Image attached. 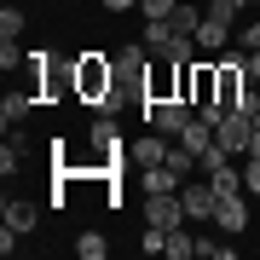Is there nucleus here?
Returning a JSON list of instances; mask_svg holds the SVG:
<instances>
[{
    "instance_id": "1",
    "label": "nucleus",
    "mask_w": 260,
    "mask_h": 260,
    "mask_svg": "<svg viewBox=\"0 0 260 260\" xmlns=\"http://www.w3.org/2000/svg\"><path fill=\"white\" fill-rule=\"evenodd\" d=\"M116 93V58H104V52H81L75 58V99L81 104H110Z\"/></svg>"
},
{
    "instance_id": "2",
    "label": "nucleus",
    "mask_w": 260,
    "mask_h": 260,
    "mask_svg": "<svg viewBox=\"0 0 260 260\" xmlns=\"http://www.w3.org/2000/svg\"><path fill=\"white\" fill-rule=\"evenodd\" d=\"M145 75H150L145 41H133V47H121V52H116V93H110V104H104V116H110V110H121L127 99H139V104H145Z\"/></svg>"
},
{
    "instance_id": "3",
    "label": "nucleus",
    "mask_w": 260,
    "mask_h": 260,
    "mask_svg": "<svg viewBox=\"0 0 260 260\" xmlns=\"http://www.w3.org/2000/svg\"><path fill=\"white\" fill-rule=\"evenodd\" d=\"M162 99H179V64L168 52L150 58V75H145V104H162Z\"/></svg>"
},
{
    "instance_id": "4",
    "label": "nucleus",
    "mask_w": 260,
    "mask_h": 260,
    "mask_svg": "<svg viewBox=\"0 0 260 260\" xmlns=\"http://www.w3.org/2000/svg\"><path fill=\"white\" fill-rule=\"evenodd\" d=\"M179 203H185V220H214V208H220V191H214V179H185V185H179Z\"/></svg>"
},
{
    "instance_id": "5",
    "label": "nucleus",
    "mask_w": 260,
    "mask_h": 260,
    "mask_svg": "<svg viewBox=\"0 0 260 260\" xmlns=\"http://www.w3.org/2000/svg\"><path fill=\"white\" fill-rule=\"evenodd\" d=\"M191 116H197V110H191L185 99H162V104H145V121H150L156 133H168V139H179Z\"/></svg>"
},
{
    "instance_id": "6",
    "label": "nucleus",
    "mask_w": 260,
    "mask_h": 260,
    "mask_svg": "<svg viewBox=\"0 0 260 260\" xmlns=\"http://www.w3.org/2000/svg\"><path fill=\"white\" fill-rule=\"evenodd\" d=\"M254 121H260V116H243V110H232V116L220 121V127H214V139H220V150H225V156H249Z\"/></svg>"
},
{
    "instance_id": "7",
    "label": "nucleus",
    "mask_w": 260,
    "mask_h": 260,
    "mask_svg": "<svg viewBox=\"0 0 260 260\" xmlns=\"http://www.w3.org/2000/svg\"><path fill=\"white\" fill-rule=\"evenodd\" d=\"M145 220H150V225H162V232H174V225H185V203H179V191L145 197Z\"/></svg>"
},
{
    "instance_id": "8",
    "label": "nucleus",
    "mask_w": 260,
    "mask_h": 260,
    "mask_svg": "<svg viewBox=\"0 0 260 260\" xmlns=\"http://www.w3.org/2000/svg\"><path fill=\"white\" fill-rule=\"evenodd\" d=\"M214 225H220L225 237H243V232H249V208H243V191H237V197H220V208H214Z\"/></svg>"
},
{
    "instance_id": "9",
    "label": "nucleus",
    "mask_w": 260,
    "mask_h": 260,
    "mask_svg": "<svg viewBox=\"0 0 260 260\" xmlns=\"http://www.w3.org/2000/svg\"><path fill=\"white\" fill-rule=\"evenodd\" d=\"M168 145H174V139H168V133H156V127H150L145 139H133V145H127V156L139 162V168H156V162H168Z\"/></svg>"
},
{
    "instance_id": "10",
    "label": "nucleus",
    "mask_w": 260,
    "mask_h": 260,
    "mask_svg": "<svg viewBox=\"0 0 260 260\" xmlns=\"http://www.w3.org/2000/svg\"><path fill=\"white\" fill-rule=\"evenodd\" d=\"M35 104H41L35 87H23V93H6V99H0V121H6V127H23V116L35 110Z\"/></svg>"
},
{
    "instance_id": "11",
    "label": "nucleus",
    "mask_w": 260,
    "mask_h": 260,
    "mask_svg": "<svg viewBox=\"0 0 260 260\" xmlns=\"http://www.w3.org/2000/svg\"><path fill=\"white\" fill-rule=\"evenodd\" d=\"M35 220H41V208L29 203V197H6V225H12L18 237H29V232H35Z\"/></svg>"
},
{
    "instance_id": "12",
    "label": "nucleus",
    "mask_w": 260,
    "mask_h": 260,
    "mask_svg": "<svg viewBox=\"0 0 260 260\" xmlns=\"http://www.w3.org/2000/svg\"><path fill=\"white\" fill-rule=\"evenodd\" d=\"M139 185H145V197H162V191H179L185 179H179L168 162H156V168H139Z\"/></svg>"
},
{
    "instance_id": "13",
    "label": "nucleus",
    "mask_w": 260,
    "mask_h": 260,
    "mask_svg": "<svg viewBox=\"0 0 260 260\" xmlns=\"http://www.w3.org/2000/svg\"><path fill=\"white\" fill-rule=\"evenodd\" d=\"M225 41H232V23L208 12V18H203V29H197V47H203V52H220Z\"/></svg>"
},
{
    "instance_id": "14",
    "label": "nucleus",
    "mask_w": 260,
    "mask_h": 260,
    "mask_svg": "<svg viewBox=\"0 0 260 260\" xmlns=\"http://www.w3.org/2000/svg\"><path fill=\"white\" fill-rule=\"evenodd\" d=\"M23 150H29V139H23L18 127H6V150H0V174H6V179L23 168Z\"/></svg>"
},
{
    "instance_id": "15",
    "label": "nucleus",
    "mask_w": 260,
    "mask_h": 260,
    "mask_svg": "<svg viewBox=\"0 0 260 260\" xmlns=\"http://www.w3.org/2000/svg\"><path fill=\"white\" fill-rule=\"evenodd\" d=\"M174 35H179V29L168 23V18H145V47H150V52H168Z\"/></svg>"
},
{
    "instance_id": "16",
    "label": "nucleus",
    "mask_w": 260,
    "mask_h": 260,
    "mask_svg": "<svg viewBox=\"0 0 260 260\" xmlns=\"http://www.w3.org/2000/svg\"><path fill=\"white\" fill-rule=\"evenodd\" d=\"M179 145H185V150H197V156H203V150L214 145V127H208L203 116H191V121H185V133H179Z\"/></svg>"
},
{
    "instance_id": "17",
    "label": "nucleus",
    "mask_w": 260,
    "mask_h": 260,
    "mask_svg": "<svg viewBox=\"0 0 260 260\" xmlns=\"http://www.w3.org/2000/svg\"><path fill=\"white\" fill-rule=\"evenodd\" d=\"M168 254H174V260H191V254H197V232H191V220L168 232Z\"/></svg>"
},
{
    "instance_id": "18",
    "label": "nucleus",
    "mask_w": 260,
    "mask_h": 260,
    "mask_svg": "<svg viewBox=\"0 0 260 260\" xmlns=\"http://www.w3.org/2000/svg\"><path fill=\"white\" fill-rule=\"evenodd\" d=\"M203 18H208V6H203V12H197V6H191V0H179V12H174V18H168V23H174V29H179V35H197V29H203Z\"/></svg>"
},
{
    "instance_id": "19",
    "label": "nucleus",
    "mask_w": 260,
    "mask_h": 260,
    "mask_svg": "<svg viewBox=\"0 0 260 260\" xmlns=\"http://www.w3.org/2000/svg\"><path fill=\"white\" fill-rule=\"evenodd\" d=\"M208 179H214V191H220V197H237V191H243V168H232V162H220Z\"/></svg>"
},
{
    "instance_id": "20",
    "label": "nucleus",
    "mask_w": 260,
    "mask_h": 260,
    "mask_svg": "<svg viewBox=\"0 0 260 260\" xmlns=\"http://www.w3.org/2000/svg\"><path fill=\"white\" fill-rule=\"evenodd\" d=\"M75 254H81V260H104V254H110V243H104L99 232H81V237H75Z\"/></svg>"
},
{
    "instance_id": "21",
    "label": "nucleus",
    "mask_w": 260,
    "mask_h": 260,
    "mask_svg": "<svg viewBox=\"0 0 260 260\" xmlns=\"http://www.w3.org/2000/svg\"><path fill=\"white\" fill-rule=\"evenodd\" d=\"M23 64H29V52L18 47V41H0V70L12 75V70H23Z\"/></svg>"
},
{
    "instance_id": "22",
    "label": "nucleus",
    "mask_w": 260,
    "mask_h": 260,
    "mask_svg": "<svg viewBox=\"0 0 260 260\" xmlns=\"http://www.w3.org/2000/svg\"><path fill=\"white\" fill-rule=\"evenodd\" d=\"M197 254H203V260H237L232 243H214V237H197Z\"/></svg>"
},
{
    "instance_id": "23",
    "label": "nucleus",
    "mask_w": 260,
    "mask_h": 260,
    "mask_svg": "<svg viewBox=\"0 0 260 260\" xmlns=\"http://www.w3.org/2000/svg\"><path fill=\"white\" fill-rule=\"evenodd\" d=\"M208 12H214V18H225V23H237L243 12H249V0H208Z\"/></svg>"
},
{
    "instance_id": "24",
    "label": "nucleus",
    "mask_w": 260,
    "mask_h": 260,
    "mask_svg": "<svg viewBox=\"0 0 260 260\" xmlns=\"http://www.w3.org/2000/svg\"><path fill=\"white\" fill-rule=\"evenodd\" d=\"M18 35H23V12L6 6V12H0V41H18Z\"/></svg>"
},
{
    "instance_id": "25",
    "label": "nucleus",
    "mask_w": 260,
    "mask_h": 260,
    "mask_svg": "<svg viewBox=\"0 0 260 260\" xmlns=\"http://www.w3.org/2000/svg\"><path fill=\"white\" fill-rule=\"evenodd\" d=\"M139 12H145V18H174L179 0H139Z\"/></svg>"
},
{
    "instance_id": "26",
    "label": "nucleus",
    "mask_w": 260,
    "mask_h": 260,
    "mask_svg": "<svg viewBox=\"0 0 260 260\" xmlns=\"http://www.w3.org/2000/svg\"><path fill=\"white\" fill-rule=\"evenodd\" d=\"M220 162H232V156H225V150H220V139H214V145L203 150V156H197V168H203V174H214V168H220Z\"/></svg>"
},
{
    "instance_id": "27",
    "label": "nucleus",
    "mask_w": 260,
    "mask_h": 260,
    "mask_svg": "<svg viewBox=\"0 0 260 260\" xmlns=\"http://www.w3.org/2000/svg\"><path fill=\"white\" fill-rule=\"evenodd\" d=\"M243 191H249V197H260V156H249V162H243Z\"/></svg>"
},
{
    "instance_id": "28",
    "label": "nucleus",
    "mask_w": 260,
    "mask_h": 260,
    "mask_svg": "<svg viewBox=\"0 0 260 260\" xmlns=\"http://www.w3.org/2000/svg\"><path fill=\"white\" fill-rule=\"evenodd\" d=\"M243 52H260V18L243 23Z\"/></svg>"
},
{
    "instance_id": "29",
    "label": "nucleus",
    "mask_w": 260,
    "mask_h": 260,
    "mask_svg": "<svg viewBox=\"0 0 260 260\" xmlns=\"http://www.w3.org/2000/svg\"><path fill=\"white\" fill-rule=\"evenodd\" d=\"M237 110H243V116H260V93H254V81H249V93L237 99Z\"/></svg>"
},
{
    "instance_id": "30",
    "label": "nucleus",
    "mask_w": 260,
    "mask_h": 260,
    "mask_svg": "<svg viewBox=\"0 0 260 260\" xmlns=\"http://www.w3.org/2000/svg\"><path fill=\"white\" fill-rule=\"evenodd\" d=\"M243 64H249V81H260V52H243Z\"/></svg>"
},
{
    "instance_id": "31",
    "label": "nucleus",
    "mask_w": 260,
    "mask_h": 260,
    "mask_svg": "<svg viewBox=\"0 0 260 260\" xmlns=\"http://www.w3.org/2000/svg\"><path fill=\"white\" fill-rule=\"evenodd\" d=\"M127 6H139V0H104V12H127Z\"/></svg>"
},
{
    "instance_id": "32",
    "label": "nucleus",
    "mask_w": 260,
    "mask_h": 260,
    "mask_svg": "<svg viewBox=\"0 0 260 260\" xmlns=\"http://www.w3.org/2000/svg\"><path fill=\"white\" fill-rule=\"evenodd\" d=\"M249 156H260V121H254V139H249Z\"/></svg>"
},
{
    "instance_id": "33",
    "label": "nucleus",
    "mask_w": 260,
    "mask_h": 260,
    "mask_svg": "<svg viewBox=\"0 0 260 260\" xmlns=\"http://www.w3.org/2000/svg\"><path fill=\"white\" fill-rule=\"evenodd\" d=\"M254 6H260V0H249V12H254Z\"/></svg>"
},
{
    "instance_id": "34",
    "label": "nucleus",
    "mask_w": 260,
    "mask_h": 260,
    "mask_svg": "<svg viewBox=\"0 0 260 260\" xmlns=\"http://www.w3.org/2000/svg\"><path fill=\"white\" fill-rule=\"evenodd\" d=\"M254 18H260V6H254Z\"/></svg>"
}]
</instances>
